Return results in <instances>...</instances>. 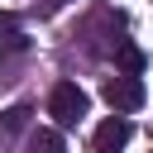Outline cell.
Wrapping results in <instances>:
<instances>
[{
    "instance_id": "6da1fadb",
    "label": "cell",
    "mask_w": 153,
    "mask_h": 153,
    "mask_svg": "<svg viewBox=\"0 0 153 153\" xmlns=\"http://www.w3.org/2000/svg\"><path fill=\"white\" fill-rule=\"evenodd\" d=\"M86 110H91V96H86L76 81H57V86L48 91V115L57 120V129H76V124L86 120Z\"/></svg>"
},
{
    "instance_id": "7a4b0ae2",
    "label": "cell",
    "mask_w": 153,
    "mask_h": 153,
    "mask_svg": "<svg viewBox=\"0 0 153 153\" xmlns=\"http://www.w3.org/2000/svg\"><path fill=\"white\" fill-rule=\"evenodd\" d=\"M100 96H105V105H110L115 115H134V110L143 105V81H139V76H124V72H115V76L100 86Z\"/></svg>"
},
{
    "instance_id": "3957f363",
    "label": "cell",
    "mask_w": 153,
    "mask_h": 153,
    "mask_svg": "<svg viewBox=\"0 0 153 153\" xmlns=\"http://www.w3.org/2000/svg\"><path fill=\"white\" fill-rule=\"evenodd\" d=\"M129 139H134V120H129V115H110V120H105V124L91 134L96 153H120Z\"/></svg>"
},
{
    "instance_id": "277c9868",
    "label": "cell",
    "mask_w": 153,
    "mask_h": 153,
    "mask_svg": "<svg viewBox=\"0 0 153 153\" xmlns=\"http://www.w3.org/2000/svg\"><path fill=\"white\" fill-rule=\"evenodd\" d=\"M24 153H67V148H62V134L57 129H33L29 143H24Z\"/></svg>"
},
{
    "instance_id": "5b68a950",
    "label": "cell",
    "mask_w": 153,
    "mask_h": 153,
    "mask_svg": "<svg viewBox=\"0 0 153 153\" xmlns=\"http://www.w3.org/2000/svg\"><path fill=\"white\" fill-rule=\"evenodd\" d=\"M143 62H148V57H143L134 43H120V53H115V67H120L124 76H143Z\"/></svg>"
},
{
    "instance_id": "8992f818",
    "label": "cell",
    "mask_w": 153,
    "mask_h": 153,
    "mask_svg": "<svg viewBox=\"0 0 153 153\" xmlns=\"http://www.w3.org/2000/svg\"><path fill=\"white\" fill-rule=\"evenodd\" d=\"M29 115H33V105H10L5 115H0V134L10 139V134H19L24 124H29Z\"/></svg>"
},
{
    "instance_id": "52a82bcc",
    "label": "cell",
    "mask_w": 153,
    "mask_h": 153,
    "mask_svg": "<svg viewBox=\"0 0 153 153\" xmlns=\"http://www.w3.org/2000/svg\"><path fill=\"white\" fill-rule=\"evenodd\" d=\"M19 53H29V38L14 29V33H5V38H0V67H5L10 57H19Z\"/></svg>"
},
{
    "instance_id": "ba28073f",
    "label": "cell",
    "mask_w": 153,
    "mask_h": 153,
    "mask_svg": "<svg viewBox=\"0 0 153 153\" xmlns=\"http://www.w3.org/2000/svg\"><path fill=\"white\" fill-rule=\"evenodd\" d=\"M19 29V14H10V10H0V33H14Z\"/></svg>"
},
{
    "instance_id": "9c48e42d",
    "label": "cell",
    "mask_w": 153,
    "mask_h": 153,
    "mask_svg": "<svg viewBox=\"0 0 153 153\" xmlns=\"http://www.w3.org/2000/svg\"><path fill=\"white\" fill-rule=\"evenodd\" d=\"M57 5H67V0H57Z\"/></svg>"
}]
</instances>
